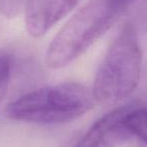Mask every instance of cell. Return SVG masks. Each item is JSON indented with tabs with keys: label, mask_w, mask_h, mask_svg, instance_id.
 <instances>
[{
	"label": "cell",
	"mask_w": 147,
	"mask_h": 147,
	"mask_svg": "<svg viewBox=\"0 0 147 147\" xmlns=\"http://www.w3.org/2000/svg\"><path fill=\"white\" fill-rule=\"evenodd\" d=\"M116 1L120 3V4H122L124 7L128 8L131 4H133V3L136 2V1H139V0H116Z\"/></svg>",
	"instance_id": "obj_9"
},
{
	"label": "cell",
	"mask_w": 147,
	"mask_h": 147,
	"mask_svg": "<svg viewBox=\"0 0 147 147\" xmlns=\"http://www.w3.org/2000/svg\"><path fill=\"white\" fill-rule=\"evenodd\" d=\"M131 105L116 108L96 121L75 147H118L132 137L125 123Z\"/></svg>",
	"instance_id": "obj_4"
},
{
	"label": "cell",
	"mask_w": 147,
	"mask_h": 147,
	"mask_svg": "<svg viewBox=\"0 0 147 147\" xmlns=\"http://www.w3.org/2000/svg\"><path fill=\"white\" fill-rule=\"evenodd\" d=\"M30 0H0V14L13 18L23 13Z\"/></svg>",
	"instance_id": "obj_7"
},
{
	"label": "cell",
	"mask_w": 147,
	"mask_h": 147,
	"mask_svg": "<svg viewBox=\"0 0 147 147\" xmlns=\"http://www.w3.org/2000/svg\"><path fill=\"white\" fill-rule=\"evenodd\" d=\"M11 76V61L7 55L0 53V104L8 90Z\"/></svg>",
	"instance_id": "obj_8"
},
{
	"label": "cell",
	"mask_w": 147,
	"mask_h": 147,
	"mask_svg": "<svg viewBox=\"0 0 147 147\" xmlns=\"http://www.w3.org/2000/svg\"><path fill=\"white\" fill-rule=\"evenodd\" d=\"M80 0H30L24 11L25 26L29 34L39 38L65 17Z\"/></svg>",
	"instance_id": "obj_5"
},
{
	"label": "cell",
	"mask_w": 147,
	"mask_h": 147,
	"mask_svg": "<svg viewBox=\"0 0 147 147\" xmlns=\"http://www.w3.org/2000/svg\"><path fill=\"white\" fill-rule=\"evenodd\" d=\"M125 123L132 136L147 144V107L131 105L125 117Z\"/></svg>",
	"instance_id": "obj_6"
},
{
	"label": "cell",
	"mask_w": 147,
	"mask_h": 147,
	"mask_svg": "<svg viewBox=\"0 0 147 147\" xmlns=\"http://www.w3.org/2000/svg\"><path fill=\"white\" fill-rule=\"evenodd\" d=\"M126 9L116 0H90L69 19L49 43L45 57L47 67L63 69L79 59L113 26Z\"/></svg>",
	"instance_id": "obj_1"
},
{
	"label": "cell",
	"mask_w": 147,
	"mask_h": 147,
	"mask_svg": "<svg viewBox=\"0 0 147 147\" xmlns=\"http://www.w3.org/2000/svg\"><path fill=\"white\" fill-rule=\"evenodd\" d=\"M142 53L138 32L127 23L108 47L96 73L92 92L96 101L113 103L128 97L139 83Z\"/></svg>",
	"instance_id": "obj_3"
},
{
	"label": "cell",
	"mask_w": 147,
	"mask_h": 147,
	"mask_svg": "<svg viewBox=\"0 0 147 147\" xmlns=\"http://www.w3.org/2000/svg\"><path fill=\"white\" fill-rule=\"evenodd\" d=\"M93 92L78 83H61L33 90L10 102L5 109L11 120L40 125L76 120L95 103Z\"/></svg>",
	"instance_id": "obj_2"
}]
</instances>
